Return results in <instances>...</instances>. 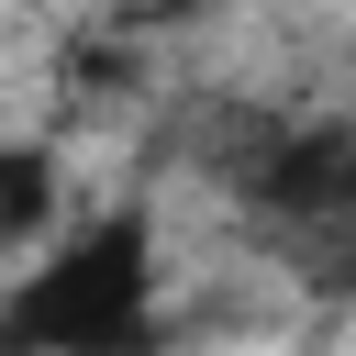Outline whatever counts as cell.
<instances>
[{
    "label": "cell",
    "instance_id": "cell-1",
    "mask_svg": "<svg viewBox=\"0 0 356 356\" xmlns=\"http://www.w3.org/2000/svg\"><path fill=\"white\" fill-rule=\"evenodd\" d=\"M0 356H167V245L145 189L67 211L33 256H11Z\"/></svg>",
    "mask_w": 356,
    "mask_h": 356
},
{
    "label": "cell",
    "instance_id": "cell-2",
    "mask_svg": "<svg viewBox=\"0 0 356 356\" xmlns=\"http://www.w3.org/2000/svg\"><path fill=\"white\" fill-rule=\"evenodd\" d=\"M189 167L256 222V234H289V245H345L356 222V111H278V100H200L178 122Z\"/></svg>",
    "mask_w": 356,
    "mask_h": 356
},
{
    "label": "cell",
    "instance_id": "cell-3",
    "mask_svg": "<svg viewBox=\"0 0 356 356\" xmlns=\"http://www.w3.org/2000/svg\"><path fill=\"white\" fill-rule=\"evenodd\" d=\"M56 222H67V145L56 134H11V156H0V267L33 256Z\"/></svg>",
    "mask_w": 356,
    "mask_h": 356
},
{
    "label": "cell",
    "instance_id": "cell-4",
    "mask_svg": "<svg viewBox=\"0 0 356 356\" xmlns=\"http://www.w3.org/2000/svg\"><path fill=\"white\" fill-rule=\"evenodd\" d=\"M0 156H11V111H0Z\"/></svg>",
    "mask_w": 356,
    "mask_h": 356
}]
</instances>
